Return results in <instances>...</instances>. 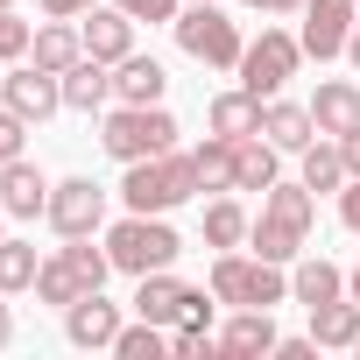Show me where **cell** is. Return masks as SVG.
<instances>
[{
    "label": "cell",
    "instance_id": "6da1fadb",
    "mask_svg": "<svg viewBox=\"0 0 360 360\" xmlns=\"http://www.w3.org/2000/svg\"><path fill=\"white\" fill-rule=\"evenodd\" d=\"M311 219H318V198H311V184H276L262 191V219L248 226V240H255V255L262 262H297L304 255V240H311Z\"/></svg>",
    "mask_w": 360,
    "mask_h": 360
},
{
    "label": "cell",
    "instance_id": "7a4b0ae2",
    "mask_svg": "<svg viewBox=\"0 0 360 360\" xmlns=\"http://www.w3.org/2000/svg\"><path fill=\"white\" fill-rule=\"evenodd\" d=\"M184 198H198V162L191 155H141V162H127V176H120V205L127 212H169V205H184Z\"/></svg>",
    "mask_w": 360,
    "mask_h": 360
},
{
    "label": "cell",
    "instance_id": "3957f363",
    "mask_svg": "<svg viewBox=\"0 0 360 360\" xmlns=\"http://www.w3.org/2000/svg\"><path fill=\"white\" fill-rule=\"evenodd\" d=\"M205 283H212V297L233 304V311H276V304H290L283 262H262V255H233V248H226Z\"/></svg>",
    "mask_w": 360,
    "mask_h": 360
},
{
    "label": "cell",
    "instance_id": "277c9868",
    "mask_svg": "<svg viewBox=\"0 0 360 360\" xmlns=\"http://www.w3.org/2000/svg\"><path fill=\"white\" fill-rule=\"evenodd\" d=\"M106 255H113V269L120 276H155V269H169L176 255H184V240H176V226H162V212H127L113 233H106Z\"/></svg>",
    "mask_w": 360,
    "mask_h": 360
},
{
    "label": "cell",
    "instance_id": "5b68a950",
    "mask_svg": "<svg viewBox=\"0 0 360 360\" xmlns=\"http://www.w3.org/2000/svg\"><path fill=\"white\" fill-rule=\"evenodd\" d=\"M99 148H106L113 162L169 155V148H176V120H169L162 106H113V113H106V134H99Z\"/></svg>",
    "mask_w": 360,
    "mask_h": 360
},
{
    "label": "cell",
    "instance_id": "8992f818",
    "mask_svg": "<svg viewBox=\"0 0 360 360\" xmlns=\"http://www.w3.org/2000/svg\"><path fill=\"white\" fill-rule=\"evenodd\" d=\"M169 29H176V43H184V57H198L212 71H240V50H248L240 43V22H226L219 8H198V0H191Z\"/></svg>",
    "mask_w": 360,
    "mask_h": 360
},
{
    "label": "cell",
    "instance_id": "52a82bcc",
    "mask_svg": "<svg viewBox=\"0 0 360 360\" xmlns=\"http://www.w3.org/2000/svg\"><path fill=\"white\" fill-rule=\"evenodd\" d=\"M297 64H304V43L283 36V29H262V36L240 50V85H248L255 99H276V92L297 78Z\"/></svg>",
    "mask_w": 360,
    "mask_h": 360
},
{
    "label": "cell",
    "instance_id": "ba28073f",
    "mask_svg": "<svg viewBox=\"0 0 360 360\" xmlns=\"http://www.w3.org/2000/svg\"><path fill=\"white\" fill-rule=\"evenodd\" d=\"M0 106H15L29 127H43V120L64 106V78L43 71V64H15L8 78H0Z\"/></svg>",
    "mask_w": 360,
    "mask_h": 360
},
{
    "label": "cell",
    "instance_id": "9c48e42d",
    "mask_svg": "<svg viewBox=\"0 0 360 360\" xmlns=\"http://www.w3.org/2000/svg\"><path fill=\"white\" fill-rule=\"evenodd\" d=\"M64 240H78V233H99V219H106V191L92 184V176H64V184H50V212H43Z\"/></svg>",
    "mask_w": 360,
    "mask_h": 360
},
{
    "label": "cell",
    "instance_id": "30bf717a",
    "mask_svg": "<svg viewBox=\"0 0 360 360\" xmlns=\"http://www.w3.org/2000/svg\"><path fill=\"white\" fill-rule=\"evenodd\" d=\"M353 15H360L353 0H304V36H297L304 57H318V64H325V57H346Z\"/></svg>",
    "mask_w": 360,
    "mask_h": 360
},
{
    "label": "cell",
    "instance_id": "8fae6325",
    "mask_svg": "<svg viewBox=\"0 0 360 360\" xmlns=\"http://www.w3.org/2000/svg\"><path fill=\"white\" fill-rule=\"evenodd\" d=\"M64 339L85 346V353H99V346L113 353V339H120V304H106L99 290H85V297L64 311Z\"/></svg>",
    "mask_w": 360,
    "mask_h": 360
},
{
    "label": "cell",
    "instance_id": "7c38bea8",
    "mask_svg": "<svg viewBox=\"0 0 360 360\" xmlns=\"http://www.w3.org/2000/svg\"><path fill=\"white\" fill-rule=\"evenodd\" d=\"M78 36H85V57H99V64L134 57V15H127V8H85Z\"/></svg>",
    "mask_w": 360,
    "mask_h": 360
},
{
    "label": "cell",
    "instance_id": "4fadbf2b",
    "mask_svg": "<svg viewBox=\"0 0 360 360\" xmlns=\"http://www.w3.org/2000/svg\"><path fill=\"white\" fill-rule=\"evenodd\" d=\"M0 205H8V219H36V212H50V176L36 169V162H0Z\"/></svg>",
    "mask_w": 360,
    "mask_h": 360
},
{
    "label": "cell",
    "instance_id": "5bb4252c",
    "mask_svg": "<svg viewBox=\"0 0 360 360\" xmlns=\"http://www.w3.org/2000/svg\"><path fill=\"white\" fill-rule=\"evenodd\" d=\"M162 85H169V71L155 57H120L113 64V99L120 106H162Z\"/></svg>",
    "mask_w": 360,
    "mask_h": 360
},
{
    "label": "cell",
    "instance_id": "9a60e30c",
    "mask_svg": "<svg viewBox=\"0 0 360 360\" xmlns=\"http://www.w3.org/2000/svg\"><path fill=\"white\" fill-rule=\"evenodd\" d=\"M262 134L283 148V155H304L311 141H318V120H311V106H290V99H269L262 106Z\"/></svg>",
    "mask_w": 360,
    "mask_h": 360
},
{
    "label": "cell",
    "instance_id": "2e32d148",
    "mask_svg": "<svg viewBox=\"0 0 360 360\" xmlns=\"http://www.w3.org/2000/svg\"><path fill=\"white\" fill-rule=\"evenodd\" d=\"M311 120H318V134H353L360 127V85H346V78H325L318 85V99H311Z\"/></svg>",
    "mask_w": 360,
    "mask_h": 360
},
{
    "label": "cell",
    "instance_id": "e0dca14e",
    "mask_svg": "<svg viewBox=\"0 0 360 360\" xmlns=\"http://www.w3.org/2000/svg\"><path fill=\"white\" fill-rule=\"evenodd\" d=\"M184 283H176L169 269H155V276H141V290H134V318H148V325H184Z\"/></svg>",
    "mask_w": 360,
    "mask_h": 360
},
{
    "label": "cell",
    "instance_id": "ac0fdd59",
    "mask_svg": "<svg viewBox=\"0 0 360 360\" xmlns=\"http://www.w3.org/2000/svg\"><path fill=\"white\" fill-rule=\"evenodd\" d=\"M106 99H113V64L78 57V64L64 71V106H71V113H99Z\"/></svg>",
    "mask_w": 360,
    "mask_h": 360
},
{
    "label": "cell",
    "instance_id": "d6986e66",
    "mask_svg": "<svg viewBox=\"0 0 360 360\" xmlns=\"http://www.w3.org/2000/svg\"><path fill=\"white\" fill-rule=\"evenodd\" d=\"M262 106H269V99H255V92L240 85V92H219V99L205 106V120H212V134L248 141V134H262Z\"/></svg>",
    "mask_w": 360,
    "mask_h": 360
},
{
    "label": "cell",
    "instance_id": "ffe728a7",
    "mask_svg": "<svg viewBox=\"0 0 360 360\" xmlns=\"http://www.w3.org/2000/svg\"><path fill=\"white\" fill-rule=\"evenodd\" d=\"M290 297L304 304V311H318V304H332V297H346V276L325 262V255H304L297 269H290Z\"/></svg>",
    "mask_w": 360,
    "mask_h": 360
},
{
    "label": "cell",
    "instance_id": "44dd1931",
    "mask_svg": "<svg viewBox=\"0 0 360 360\" xmlns=\"http://www.w3.org/2000/svg\"><path fill=\"white\" fill-rule=\"evenodd\" d=\"M283 339H276V318L269 311H233V325L219 332V353H233V360H248V353H276Z\"/></svg>",
    "mask_w": 360,
    "mask_h": 360
},
{
    "label": "cell",
    "instance_id": "7402d4cb",
    "mask_svg": "<svg viewBox=\"0 0 360 360\" xmlns=\"http://www.w3.org/2000/svg\"><path fill=\"white\" fill-rule=\"evenodd\" d=\"M276 155H283V148H276L269 134H248V141H240V155H233V191H269L276 176H283V169H276Z\"/></svg>",
    "mask_w": 360,
    "mask_h": 360
},
{
    "label": "cell",
    "instance_id": "603a6c76",
    "mask_svg": "<svg viewBox=\"0 0 360 360\" xmlns=\"http://www.w3.org/2000/svg\"><path fill=\"white\" fill-rule=\"evenodd\" d=\"M78 57H85V36H78L71 22H50V29H36V43H29V64H43V71H57V78H64Z\"/></svg>",
    "mask_w": 360,
    "mask_h": 360
},
{
    "label": "cell",
    "instance_id": "cb8c5ba5",
    "mask_svg": "<svg viewBox=\"0 0 360 360\" xmlns=\"http://www.w3.org/2000/svg\"><path fill=\"white\" fill-rule=\"evenodd\" d=\"M311 339L346 353V346L360 339V304H353V297H332V304H318V311H311Z\"/></svg>",
    "mask_w": 360,
    "mask_h": 360
},
{
    "label": "cell",
    "instance_id": "d4e9b609",
    "mask_svg": "<svg viewBox=\"0 0 360 360\" xmlns=\"http://www.w3.org/2000/svg\"><path fill=\"white\" fill-rule=\"evenodd\" d=\"M233 155H240V141H226V134H205V141L191 148V162H198V191H233Z\"/></svg>",
    "mask_w": 360,
    "mask_h": 360
},
{
    "label": "cell",
    "instance_id": "484cf974",
    "mask_svg": "<svg viewBox=\"0 0 360 360\" xmlns=\"http://www.w3.org/2000/svg\"><path fill=\"white\" fill-rule=\"evenodd\" d=\"M36 276H43V255H36V240H0V297L36 290Z\"/></svg>",
    "mask_w": 360,
    "mask_h": 360
},
{
    "label": "cell",
    "instance_id": "4316f807",
    "mask_svg": "<svg viewBox=\"0 0 360 360\" xmlns=\"http://www.w3.org/2000/svg\"><path fill=\"white\" fill-rule=\"evenodd\" d=\"M304 184H311V191H346V155H339L332 134H318V141L304 148Z\"/></svg>",
    "mask_w": 360,
    "mask_h": 360
},
{
    "label": "cell",
    "instance_id": "83f0119b",
    "mask_svg": "<svg viewBox=\"0 0 360 360\" xmlns=\"http://www.w3.org/2000/svg\"><path fill=\"white\" fill-rule=\"evenodd\" d=\"M248 226H255V219H248L233 198H212V205H205V248H219V255H226V248H240V240H248Z\"/></svg>",
    "mask_w": 360,
    "mask_h": 360
},
{
    "label": "cell",
    "instance_id": "f1b7e54d",
    "mask_svg": "<svg viewBox=\"0 0 360 360\" xmlns=\"http://www.w3.org/2000/svg\"><path fill=\"white\" fill-rule=\"evenodd\" d=\"M36 297H43V304H57V311H71V304L85 297V283H78V269L64 262V248L43 262V276H36Z\"/></svg>",
    "mask_w": 360,
    "mask_h": 360
},
{
    "label": "cell",
    "instance_id": "f546056e",
    "mask_svg": "<svg viewBox=\"0 0 360 360\" xmlns=\"http://www.w3.org/2000/svg\"><path fill=\"white\" fill-rule=\"evenodd\" d=\"M64 262L78 269V283H85V290H106V276H113V255H106V248H92V233H78V240L64 248Z\"/></svg>",
    "mask_w": 360,
    "mask_h": 360
},
{
    "label": "cell",
    "instance_id": "4dcf8cb0",
    "mask_svg": "<svg viewBox=\"0 0 360 360\" xmlns=\"http://www.w3.org/2000/svg\"><path fill=\"white\" fill-rule=\"evenodd\" d=\"M113 353H120V360H162V353H169V339H162V325H148V318H134V325H120V339H113Z\"/></svg>",
    "mask_w": 360,
    "mask_h": 360
},
{
    "label": "cell",
    "instance_id": "1f68e13d",
    "mask_svg": "<svg viewBox=\"0 0 360 360\" xmlns=\"http://www.w3.org/2000/svg\"><path fill=\"white\" fill-rule=\"evenodd\" d=\"M169 353H176V360H212L219 339H212L205 325H176V332H169Z\"/></svg>",
    "mask_w": 360,
    "mask_h": 360
},
{
    "label": "cell",
    "instance_id": "d6a6232c",
    "mask_svg": "<svg viewBox=\"0 0 360 360\" xmlns=\"http://www.w3.org/2000/svg\"><path fill=\"white\" fill-rule=\"evenodd\" d=\"M29 22H15V8H0V64H8V57H29Z\"/></svg>",
    "mask_w": 360,
    "mask_h": 360
},
{
    "label": "cell",
    "instance_id": "836d02e7",
    "mask_svg": "<svg viewBox=\"0 0 360 360\" xmlns=\"http://www.w3.org/2000/svg\"><path fill=\"white\" fill-rule=\"evenodd\" d=\"M113 8H127L134 22H176V15H184V0H113Z\"/></svg>",
    "mask_w": 360,
    "mask_h": 360
},
{
    "label": "cell",
    "instance_id": "e575fe53",
    "mask_svg": "<svg viewBox=\"0 0 360 360\" xmlns=\"http://www.w3.org/2000/svg\"><path fill=\"white\" fill-rule=\"evenodd\" d=\"M22 134H29V120H22L15 106H0V162H15V155H22Z\"/></svg>",
    "mask_w": 360,
    "mask_h": 360
},
{
    "label": "cell",
    "instance_id": "d590c367",
    "mask_svg": "<svg viewBox=\"0 0 360 360\" xmlns=\"http://www.w3.org/2000/svg\"><path fill=\"white\" fill-rule=\"evenodd\" d=\"M339 219H346V233H360V176H346V191H339Z\"/></svg>",
    "mask_w": 360,
    "mask_h": 360
},
{
    "label": "cell",
    "instance_id": "8d00e7d4",
    "mask_svg": "<svg viewBox=\"0 0 360 360\" xmlns=\"http://www.w3.org/2000/svg\"><path fill=\"white\" fill-rule=\"evenodd\" d=\"M85 8H99V0H43V15H50V22H78Z\"/></svg>",
    "mask_w": 360,
    "mask_h": 360
},
{
    "label": "cell",
    "instance_id": "74e56055",
    "mask_svg": "<svg viewBox=\"0 0 360 360\" xmlns=\"http://www.w3.org/2000/svg\"><path fill=\"white\" fill-rule=\"evenodd\" d=\"M339 155H346V176H360V127H353V134H339Z\"/></svg>",
    "mask_w": 360,
    "mask_h": 360
},
{
    "label": "cell",
    "instance_id": "f35d334b",
    "mask_svg": "<svg viewBox=\"0 0 360 360\" xmlns=\"http://www.w3.org/2000/svg\"><path fill=\"white\" fill-rule=\"evenodd\" d=\"M255 15H304V0H248Z\"/></svg>",
    "mask_w": 360,
    "mask_h": 360
},
{
    "label": "cell",
    "instance_id": "ab89813d",
    "mask_svg": "<svg viewBox=\"0 0 360 360\" xmlns=\"http://www.w3.org/2000/svg\"><path fill=\"white\" fill-rule=\"evenodd\" d=\"M276 353H283V360H311V353H318V339H283Z\"/></svg>",
    "mask_w": 360,
    "mask_h": 360
},
{
    "label": "cell",
    "instance_id": "60d3db41",
    "mask_svg": "<svg viewBox=\"0 0 360 360\" xmlns=\"http://www.w3.org/2000/svg\"><path fill=\"white\" fill-rule=\"evenodd\" d=\"M0 346H15V311L0 304Z\"/></svg>",
    "mask_w": 360,
    "mask_h": 360
},
{
    "label": "cell",
    "instance_id": "b9f144b4",
    "mask_svg": "<svg viewBox=\"0 0 360 360\" xmlns=\"http://www.w3.org/2000/svg\"><path fill=\"white\" fill-rule=\"evenodd\" d=\"M346 57H353V71H360V15H353V36H346Z\"/></svg>",
    "mask_w": 360,
    "mask_h": 360
},
{
    "label": "cell",
    "instance_id": "7bdbcfd3",
    "mask_svg": "<svg viewBox=\"0 0 360 360\" xmlns=\"http://www.w3.org/2000/svg\"><path fill=\"white\" fill-rule=\"evenodd\" d=\"M346 297H353V304H360V262H353V276H346Z\"/></svg>",
    "mask_w": 360,
    "mask_h": 360
},
{
    "label": "cell",
    "instance_id": "ee69618b",
    "mask_svg": "<svg viewBox=\"0 0 360 360\" xmlns=\"http://www.w3.org/2000/svg\"><path fill=\"white\" fill-rule=\"evenodd\" d=\"M0 219H8V205H0ZM0 240H8V233H0Z\"/></svg>",
    "mask_w": 360,
    "mask_h": 360
},
{
    "label": "cell",
    "instance_id": "f6af8a7d",
    "mask_svg": "<svg viewBox=\"0 0 360 360\" xmlns=\"http://www.w3.org/2000/svg\"><path fill=\"white\" fill-rule=\"evenodd\" d=\"M198 8H219V0H198Z\"/></svg>",
    "mask_w": 360,
    "mask_h": 360
},
{
    "label": "cell",
    "instance_id": "bcb514c9",
    "mask_svg": "<svg viewBox=\"0 0 360 360\" xmlns=\"http://www.w3.org/2000/svg\"><path fill=\"white\" fill-rule=\"evenodd\" d=\"M0 8H15V0H0Z\"/></svg>",
    "mask_w": 360,
    "mask_h": 360
},
{
    "label": "cell",
    "instance_id": "7dc6e473",
    "mask_svg": "<svg viewBox=\"0 0 360 360\" xmlns=\"http://www.w3.org/2000/svg\"><path fill=\"white\" fill-rule=\"evenodd\" d=\"M353 353H360V339H353Z\"/></svg>",
    "mask_w": 360,
    "mask_h": 360
}]
</instances>
